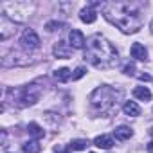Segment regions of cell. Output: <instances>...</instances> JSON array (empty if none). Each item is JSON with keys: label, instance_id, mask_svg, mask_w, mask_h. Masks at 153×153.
I'll use <instances>...</instances> for the list:
<instances>
[{"label": "cell", "instance_id": "1", "mask_svg": "<svg viewBox=\"0 0 153 153\" xmlns=\"http://www.w3.org/2000/svg\"><path fill=\"white\" fill-rule=\"evenodd\" d=\"M101 9H103V15L106 20H110L114 25H117L123 33H137L142 25L140 22V13L139 9L133 6V4H128V2H106V4H101Z\"/></svg>", "mask_w": 153, "mask_h": 153}, {"label": "cell", "instance_id": "2", "mask_svg": "<svg viewBox=\"0 0 153 153\" xmlns=\"http://www.w3.org/2000/svg\"><path fill=\"white\" fill-rule=\"evenodd\" d=\"M87 58L96 68H112L119 63L115 47L103 36L96 34L87 43Z\"/></svg>", "mask_w": 153, "mask_h": 153}, {"label": "cell", "instance_id": "3", "mask_svg": "<svg viewBox=\"0 0 153 153\" xmlns=\"http://www.w3.org/2000/svg\"><path fill=\"white\" fill-rule=\"evenodd\" d=\"M40 94H42V88H40L36 83H33V85L18 87V88H11V90L7 92V101H9L13 106L25 108V106L34 105V103L40 99Z\"/></svg>", "mask_w": 153, "mask_h": 153}, {"label": "cell", "instance_id": "4", "mask_svg": "<svg viewBox=\"0 0 153 153\" xmlns=\"http://www.w3.org/2000/svg\"><path fill=\"white\" fill-rule=\"evenodd\" d=\"M119 92H115L114 88H110L108 85H103L99 88H96L90 96V105L101 112H110L115 106V99H117Z\"/></svg>", "mask_w": 153, "mask_h": 153}, {"label": "cell", "instance_id": "5", "mask_svg": "<svg viewBox=\"0 0 153 153\" xmlns=\"http://www.w3.org/2000/svg\"><path fill=\"white\" fill-rule=\"evenodd\" d=\"M20 43H22L24 49L34 51V49L40 47V38H38V34H36L33 29H25L24 34H22V38H20Z\"/></svg>", "mask_w": 153, "mask_h": 153}, {"label": "cell", "instance_id": "6", "mask_svg": "<svg viewBox=\"0 0 153 153\" xmlns=\"http://www.w3.org/2000/svg\"><path fill=\"white\" fill-rule=\"evenodd\" d=\"M68 40H70V47H72V49H83V47L87 45V40H85L83 33L78 31V29H72V31H70Z\"/></svg>", "mask_w": 153, "mask_h": 153}, {"label": "cell", "instance_id": "7", "mask_svg": "<svg viewBox=\"0 0 153 153\" xmlns=\"http://www.w3.org/2000/svg\"><path fill=\"white\" fill-rule=\"evenodd\" d=\"M52 52H54L56 58L65 59V58H70V54H72V47H70L68 43H65V42H58V43L54 45Z\"/></svg>", "mask_w": 153, "mask_h": 153}, {"label": "cell", "instance_id": "8", "mask_svg": "<svg viewBox=\"0 0 153 153\" xmlns=\"http://www.w3.org/2000/svg\"><path fill=\"white\" fill-rule=\"evenodd\" d=\"M130 52H131V58H135L139 61H146L148 59V51H146V47L142 43H133Z\"/></svg>", "mask_w": 153, "mask_h": 153}, {"label": "cell", "instance_id": "9", "mask_svg": "<svg viewBox=\"0 0 153 153\" xmlns=\"http://www.w3.org/2000/svg\"><path fill=\"white\" fill-rule=\"evenodd\" d=\"M79 20L85 22V24H94L97 20V13L92 9V6H87L85 9L79 11Z\"/></svg>", "mask_w": 153, "mask_h": 153}, {"label": "cell", "instance_id": "10", "mask_svg": "<svg viewBox=\"0 0 153 153\" xmlns=\"http://www.w3.org/2000/svg\"><path fill=\"white\" fill-rule=\"evenodd\" d=\"M114 135H115V139H119V140H128V139L133 135V130L128 128V126H117V128L114 130Z\"/></svg>", "mask_w": 153, "mask_h": 153}, {"label": "cell", "instance_id": "11", "mask_svg": "<svg viewBox=\"0 0 153 153\" xmlns=\"http://www.w3.org/2000/svg\"><path fill=\"white\" fill-rule=\"evenodd\" d=\"M94 144H96L97 148L110 149V148L114 146V140H112V137H110V135H97V137L94 139Z\"/></svg>", "mask_w": 153, "mask_h": 153}, {"label": "cell", "instance_id": "12", "mask_svg": "<svg viewBox=\"0 0 153 153\" xmlns=\"http://www.w3.org/2000/svg\"><path fill=\"white\" fill-rule=\"evenodd\" d=\"M123 110H124V114L130 115V117H137V115H140V108H139V105H137L135 101H126L124 106H123Z\"/></svg>", "mask_w": 153, "mask_h": 153}, {"label": "cell", "instance_id": "13", "mask_svg": "<svg viewBox=\"0 0 153 153\" xmlns=\"http://www.w3.org/2000/svg\"><path fill=\"white\" fill-rule=\"evenodd\" d=\"M133 96L140 101H149L151 99V92L146 88V87H135L133 88Z\"/></svg>", "mask_w": 153, "mask_h": 153}, {"label": "cell", "instance_id": "14", "mask_svg": "<svg viewBox=\"0 0 153 153\" xmlns=\"http://www.w3.org/2000/svg\"><path fill=\"white\" fill-rule=\"evenodd\" d=\"M27 131H29V135H31V137H34V139H42V137L45 135L43 128H42L40 124H36V123H29Z\"/></svg>", "mask_w": 153, "mask_h": 153}, {"label": "cell", "instance_id": "15", "mask_svg": "<svg viewBox=\"0 0 153 153\" xmlns=\"http://www.w3.org/2000/svg\"><path fill=\"white\" fill-rule=\"evenodd\" d=\"M22 149H24V153H40L42 146L38 144V140H27L22 144Z\"/></svg>", "mask_w": 153, "mask_h": 153}, {"label": "cell", "instance_id": "16", "mask_svg": "<svg viewBox=\"0 0 153 153\" xmlns=\"http://www.w3.org/2000/svg\"><path fill=\"white\" fill-rule=\"evenodd\" d=\"M54 76H56V79L58 81H68L70 78H72V74H70V70L68 68H58L56 72H54Z\"/></svg>", "mask_w": 153, "mask_h": 153}, {"label": "cell", "instance_id": "17", "mask_svg": "<svg viewBox=\"0 0 153 153\" xmlns=\"http://www.w3.org/2000/svg\"><path fill=\"white\" fill-rule=\"evenodd\" d=\"M68 146H70V149H76V151H79V149H87L88 140H87V139H74Z\"/></svg>", "mask_w": 153, "mask_h": 153}, {"label": "cell", "instance_id": "18", "mask_svg": "<svg viewBox=\"0 0 153 153\" xmlns=\"http://www.w3.org/2000/svg\"><path fill=\"white\" fill-rule=\"evenodd\" d=\"M85 72H87V70H85L83 67H78V68L74 70V74H72V79H81L83 76H85Z\"/></svg>", "mask_w": 153, "mask_h": 153}, {"label": "cell", "instance_id": "19", "mask_svg": "<svg viewBox=\"0 0 153 153\" xmlns=\"http://www.w3.org/2000/svg\"><path fill=\"white\" fill-rule=\"evenodd\" d=\"M123 72H124L126 76H133V74H135V65H133V63H128Z\"/></svg>", "mask_w": 153, "mask_h": 153}, {"label": "cell", "instance_id": "20", "mask_svg": "<svg viewBox=\"0 0 153 153\" xmlns=\"http://www.w3.org/2000/svg\"><path fill=\"white\" fill-rule=\"evenodd\" d=\"M45 27H47V31H58V29L61 27V24H58V22H49Z\"/></svg>", "mask_w": 153, "mask_h": 153}, {"label": "cell", "instance_id": "21", "mask_svg": "<svg viewBox=\"0 0 153 153\" xmlns=\"http://www.w3.org/2000/svg\"><path fill=\"white\" fill-rule=\"evenodd\" d=\"M139 78H140L142 81H149V79H151V78H149V76H148V74H140V76H139Z\"/></svg>", "mask_w": 153, "mask_h": 153}, {"label": "cell", "instance_id": "22", "mask_svg": "<svg viewBox=\"0 0 153 153\" xmlns=\"http://www.w3.org/2000/svg\"><path fill=\"white\" fill-rule=\"evenodd\" d=\"M148 151H149V153H153V140L148 144Z\"/></svg>", "mask_w": 153, "mask_h": 153}, {"label": "cell", "instance_id": "23", "mask_svg": "<svg viewBox=\"0 0 153 153\" xmlns=\"http://www.w3.org/2000/svg\"><path fill=\"white\" fill-rule=\"evenodd\" d=\"M149 29H151V33H153V20H151V24H149Z\"/></svg>", "mask_w": 153, "mask_h": 153}]
</instances>
